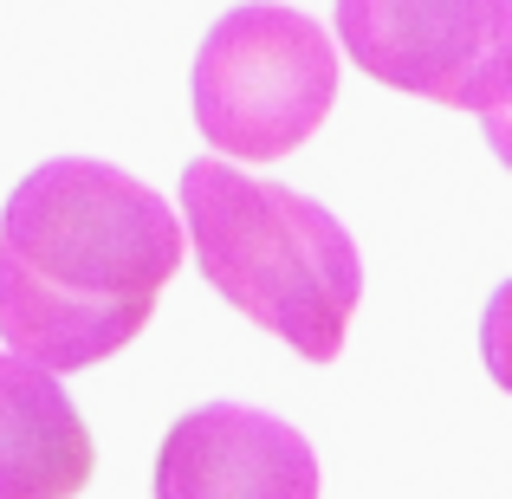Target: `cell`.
Masks as SVG:
<instances>
[{"mask_svg":"<svg viewBox=\"0 0 512 499\" xmlns=\"http://www.w3.org/2000/svg\"><path fill=\"white\" fill-rule=\"evenodd\" d=\"M182 221L150 182L98 156H52L0 208V337L52 376L137 344L182 273Z\"/></svg>","mask_w":512,"mask_h":499,"instance_id":"1","label":"cell"},{"mask_svg":"<svg viewBox=\"0 0 512 499\" xmlns=\"http://www.w3.org/2000/svg\"><path fill=\"white\" fill-rule=\"evenodd\" d=\"M182 227L201 279L240 318L273 331L305 363H331L344 350L363 299V260L325 201L221 156H195L182 169Z\"/></svg>","mask_w":512,"mask_h":499,"instance_id":"2","label":"cell"},{"mask_svg":"<svg viewBox=\"0 0 512 499\" xmlns=\"http://www.w3.org/2000/svg\"><path fill=\"white\" fill-rule=\"evenodd\" d=\"M195 130L221 156L279 163L338 104V52L331 33L299 7L247 0L208 26L188 72Z\"/></svg>","mask_w":512,"mask_h":499,"instance_id":"3","label":"cell"},{"mask_svg":"<svg viewBox=\"0 0 512 499\" xmlns=\"http://www.w3.org/2000/svg\"><path fill=\"white\" fill-rule=\"evenodd\" d=\"M338 39L376 85L506 124L512 0H338Z\"/></svg>","mask_w":512,"mask_h":499,"instance_id":"4","label":"cell"},{"mask_svg":"<svg viewBox=\"0 0 512 499\" xmlns=\"http://www.w3.org/2000/svg\"><path fill=\"white\" fill-rule=\"evenodd\" d=\"M156 499H318V454L292 422L247 402H201L156 448Z\"/></svg>","mask_w":512,"mask_h":499,"instance_id":"5","label":"cell"},{"mask_svg":"<svg viewBox=\"0 0 512 499\" xmlns=\"http://www.w3.org/2000/svg\"><path fill=\"white\" fill-rule=\"evenodd\" d=\"M98 480V435L52 370L0 357V499H78Z\"/></svg>","mask_w":512,"mask_h":499,"instance_id":"6","label":"cell"}]
</instances>
